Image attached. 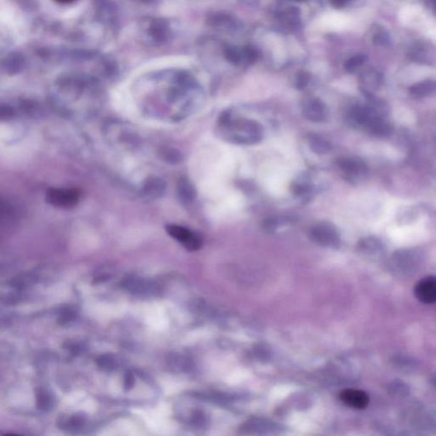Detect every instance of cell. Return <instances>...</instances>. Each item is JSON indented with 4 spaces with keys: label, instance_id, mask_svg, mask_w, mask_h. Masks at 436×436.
Returning <instances> with one entry per match:
<instances>
[{
    "label": "cell",
    "instance_id": "cell-1",
    "mask_svg": "<svg viewBox=\"0 0 436 436\" xmlns=\"http://www.w3.org/2000/svg\"><path fill=\"white\" fill-rule=\"evenodd\" d=\"M309 237L314 243L321 247L336 249L341 244V239L337 230L328 222L314 225L309 231Z\"/></svg>",
    "mask_w": 436,
    "mask_h": 436
},
{
    "label": "cell",
    "instance_id": "cell-2",
    "mask_svg": "<svg viewBox=\"0 0 436 436\" xmlns=\"http://www.w3.org/2000/svg\"><path fill=\"white\" fill-rule=\"evenodd\" d=\"M166 231L169 236L179 242L183 247L190 252H195L202 247L201 237L197 233L193 232L186 228L178 225H168Z\"/></svg>",
    "mask_w": 436,
    "mask_h": 436
},
{
    "label": "cell",
    "instance_id": "cell-3",
    "mask_svg": "<svg viewBox=\"0 0 436 436\" xmlns=\"http://www.w3.org/2000/svg\"><path fill=\"white\" fill-rule=\"evenodd\" d=\"M336 165L344 173L347 181L357 182L362 181L367 174V165L362 160L354 158H340L336 161Z\"/></svg>",
    "mask_w": 436,
    "mask_h": 436
},
{
    "label": "cell",
    "instance_id": "cell-4",
    "mask_svg": "<svg viewBox=\"0 0 436 436\" xmlns=\"http://www.w3.org/2000/svg\"><path fill=\"white\" fill-rule=\"evenodd\" d=\"M80 196L79 190L75 188H50L46 194V200L50 204L55 206L70 208L77 204L80 200Z\"/></svg>",
    "mask_w": 436,
    "mask_h": 436
},
{
    "label": "cell",
    "instance_id": "cell-5",
    "mask_svg": "<svg viewBox=\"0 0 436 436\" xmlns=\"http://www.w3.org/2000/svg\"><path fill=\"white\" fill-rule=\"evenodd\" d=\"M302 113L312 122H323L328 116V108L319 98H311L302 106Z\"/></svg>",
    "mask_w": 436,
    "mask_h": 436
},
{
    "label": "cell",
    "instance_id": "cell-6",
    "mask_svg": "<svg viewBox=\"0 0 436 436\" xmlns=\"http://www.w3.org/2000/svg\"><path fill=\"white\" fill-rule=\"evenodd\" d=\"M123 287L133 294L153 295L158 292L157 285L140 277H128L123 282Z\"/></svg>",
    "mask_w": 436,
    "mask_h": 436
},
{
    "label": "cell",
    "instance_id": "cell-7",
    "mask_svg": "<svg viewBox=\"0 0 436 436\" xmlns=\"http://www.w3.org/2000/svg\"><path fill=\"white\" fill-rule=\"evenodd\" d=\"M415 295L420 302L431 304L436 300V279L429 276L422 279L415 287Z\"/></svg>",
    "mask_w": 436,
    "mask_h": 436
},
{
    "label": "cell",
    "instance_id": "cell-8",
    "mask_svg": "<svg viewBox=\"0 0 436 436\" xmlns=\"http://www.w3.org/2000/svg\"><path fill=\"white\" fill-rule=\"evenodd\" d=\"M340 400L346 406L355 409H364L369 404V396L359 389H346L340 394Z\"/></svg>",
    "mask_w": 436,
    "mask_h": 436
},
{
    "label": "cell",
    "instance_id": "cell-9",
    "mask_svg": "<svg viewBox=\"0 0 436 436\" xmlns=\"http://www.w3.org/2000/svg\"><path fill=\"white\" fill-rule=\"evenodd\" d=\"M361 90L366 98L373 97L382 84V76L376 72H368L361 78Z\"/></svg>",
    "mask_w": 436,
    "mask_h": 436
},
{
    "label": "cell",
    "instance_id": "cell-10",
    "mask_svg": "<svg viewBox=\"0 0 436 436\" xmlns=\"http://www.w3.org/2000/svg\"><path fill=\"white\" fill-rule=\"evenodd\" d=\"M307 142L312 152L316 155H327L332 148V144L328 140L316 133H310L308 135Z\"/></svg>",
    "mask_w": 436,
    "mask_h": 436
},
{
    "label": "cell",
    "instance_id": "cell-11",
    "mask_svg": "<svg viewBox=\"0 0 436 436\" xmlns=\"http://www.w3.org/2000/svg\"><path fill=\"white\" fill-rule=\"evenodd\" d=\"M297 221V218L293 216H276L271 217L264 220L263 229L266 231L274 233L279 228L284 227L287 225L293 224Z\"/></svg>",
    "mask_w": 436,
    "mask_h": 436
},
{
    "label": "cell",
    "instance_id": "cell-12",
    "mask_svg": "<svg viewBox=\"0 0 436 436\" xmlns=\"http://www.w3.org/2000/svg\"><path fill=\"white\" fill-rule=\"evenodd\" d=\"M436 85L434 80H424L416 83L409 89V92L414 98H427L434 94Z\"/></svg>",
    "mask_w": 436,
    "mask_h": 436
},
{
    "label": "cell",
    "instance_id": "cell-13",
    "mask_svg": "<svg viewBox=\"0 0 436 436\" xmlns=\"http://www.w3.org/2000/svg\"><path fill=\"white\" fill-rule=\"evenodd\" d=\"M358 248L362 253L375 256L383 252L384 245L378 239L374 237H367L359 240Z\"/></svg>",
    "mask_w": 436,
    "mask_h": 436
},
{
    "label": "cell",
    "instance_id": "cell-14",
    "mask_svg": "<svg viewBox=\"0 0 436 436\" xmlns=\"http://www.w3.org/2000/svg\"><path fill=\"white\" fill-rule=\"evenodd\" d=\"M177 197L182 204L192 203L195 198V189L187 179H181L177 185Z\"/></svg>",
    "mask_w": 436,
    "mask_h": 436
},
{
    "label": "cell",
    "instance_id": "cell-15",
    "mask_svg": "<svg viewBox=\"0 0 436 436\" xmlns=\"http://www.w3.org/2000/svg\"><path fill=\"white\" fill-rule=\"evenodd\" d=\"M290 189L294 196L306 197L309 194H311L313 187L309 177L305 176V177H300L298 179L293 181Z\"/></svg>",
    "mask_w": 436,
    "mask_h": 436
},
{
    "label": "cell",
    "instance_id": "cell-16",
    "mask_svg": "<svg viewBox=\"0 0 436 436\" xmlns=\"http://www.w3.org/2000/svg\"><path fill=\"white\" fill-rule=\"evenodd\" d=\"M36 402L37 408L43 411H49L53 407L54 398L48 389L40 388L36 392Z\"/></svg>",
    "mask_w": 436,
    "mask_h": 436
},
{
    "label": "cell",
    "instance_id": "cell-17",
    "mask_svg": "<svg viewBox=\"0 0 436 436\" xmlns=\"http://www.w3.org/2000/svg\"><path fill=\"white\" fill-rule=\"evenodd\" d=\"M367 130L376 137H384L389 136L392 132L391 125L385 120V118H380L375 120Z\"/></svg>",
    "mask_w": 436,
    "mask_h": 436
},
{
    "label": "cell",
    "instance_id": "cell-18",
    "mask_svg": "<svg viewBox=\"0 0 436 436\" xmlns=\"http://www.w3.org/2000/svg\"><path fill=\"white\" fill-rule=\"evenodd\" d=\"M84 424H85V419L80 415H74V416L67 418H67L66 419L63 418L59 422V424H60L62 429H68V430H71V429L75 430V429H80L84 425Z\"/></svg>",
    "mask_w": 436,
    "mask_h": 436
},
{
    "label": "cell",
    "instance_id": "cell-19",
    "mask_svg": "<svg viewBox=\"0 0 436 436\" xmlns=\"http://www.w3.org/2000/svg\"><path fill=\"white\" fill-rule=\"evenodd\" d=\"M144 188L147 195L152 197H159L164 192L165 186L160 180L153 179L152 181L147 182Z\"/></svg>",
    "mask_w": 436,
    "mask_h": 436
},
{
    "label": "cell",
    "instance_id": "cell-20",
    "mask_svg": "<svg viewBox=\"0 0 436 436\" xmlns=\"http://www.w3.org/2000/svg\"><path fill=\"white\" fill-rule=\"evenodd\" d=\"M366 60H367L366 55H354V56L349 58V60H347L346 62H345V63H344V68L346 69L347 72H355V71H356L359 67H362V66L364 64Z\"/></svg>",
    "mask_w": 436,
    "mask_h": 436
},
{
    "label": "cell",
    "instance_id": "cell-21",
    "mask_svg": "<svg viewBox=\"0 0 436 436\" xmlns=\"http://www.w3.org/2000/svg\"><path fill=\"white\" fill-rule=\"evenodd\" d=\"M169 363L172 368L178 369L180 371H187L191 367L190 362H188L184 357L180 356V355H172V358L169 359Z\"/></svg>",
    "mask_w": 436,
    "mask_h": 436
},
{
    "label": "cell",
    "instance_id": "cell-22",
    "mask_svg": "<svg viewBox=\"0 0 436 436\" xmlns=\"http://www.w3.org/2000/svg\"><path fill=\"white\" fill-rule=\"evenodd\" d=\"M98 364L102 369L105 371H112L117 367V361L115 357L108 354H104L99 357L98 359Z\"/></svg>",
    "mask_w": 436,
    "mask_h": 436
},
{
    "label": "cell",
    "instance_id": "cell-23",
    "mask_svg": "<svg viewBox=\"0 0 436 436\" xmlns=\"http://www.w3.org/2000/svg\"><path fill=\"white\" fill-rule=\"evenodd\" d=\"M282 16L285 20L287 21L288 23L294 24L299 21L300 10L297 7H290L287 10H285Z\"/></svg>",
    "mask_w": 436,
    "mask_h": 436
},
{
    "label": "cell",
    "instance_id": "cell-24",
    "mask_svg": "<svg viewBox=\"0 0 436 436\" xmlns=\"http://www.w3.org/2000/svg\"><path fill=\"white\" fill-rule=\"evenodd\" d=\"M76 315H77V312L74 309H72L71 307L64 308L61 312L59 322L62 325L67 324L68 322L73 320L76 318Z\"/></svg>",
    "mask_w": 436,
    "mask_h": 436
},
{
    "label": "cell",
    "instance_id": "cell-25",
    "mask_svg": "<svg viewBox=\"0 0 436 436\" xmlns=\"http://www.w3.org/2000/svg\"><path fill=\"white\" fill-rule=\"evenodd\" d=\"M310 80V75L305 71H300L296 77V87L297 90H304L306 88Z\"/></svg>",
    "mask_w": 436,
    "mask_h": 436
},
{
    "label": "cell",
    "instance_id": "cell-26",
    "mask_svg": "<svg viewBox=\"0 0 436 436\" xmlns=\"http://www.w3.org/2000/svg\"><path fill=\"white\" fill-rule=\"evenodd\" d=\"M372 40H373L374 45H385L389 42V35L385 31L380 29L376 33H374Z\"/></svg>",
    "mask_w": 436,
    "mask_h": 436
},
{
    "label": "cell",
    "instance_id": "cell-27",
    "mask_svg": "<svg viewBox=\"0 0 436 436\" xmlns=\"http://www.w3.org/2000/svg\"><path fill=\"white\" fill-rule=\"evenodd\" d=\"M244 54L247 61L250 63H254L255 61L257 60V56H258L257 50H255L253 47L245 48L244 50Z\"/></svg>",
    "mask_w": 436,
    "mask_h": 436
},
{
    "label": "cell",
    "instance_id": "cell-28",
    "mask_svg": "<svg viewBox=\"0 0 436 436\" xmlns=\"http://www.w3.org/2000/svg\"><path fill=\"white\" fill-rule=\"evenodd\" d=\"M124 384H125V389L130 390V389H132L135 384V377L131 372H127V373H125V382H124Z\"/></svg>",
    "mask_w": 436,
    "mask_h": 436
},
{
    "label": "cell",
    "instance_id": "cell-29",
    "mask_svg": "<svg viewBox=\"0 0 436 436\" xmlns=\"http://www.w3.org/2000/svg\"><path fill=\"white\" fill-rule=\"evenodd\" d=\"M163 155H165V160H167L168 161H172L173 164L176 161L179 162L180 160H181L180 154H174L173 150H172V152L167 151L166 153H163Z\"/></svg>",
    "mask_w": 436,
    "mask_h": 436
},
{
    "label": "cell",
    "instance_id": "cell-30",
    "mask_svg": "<svg viewBox=\"0 0 436 436\" xmlns=\"http://www.w3.org/2000/svg\"><path fill=\"white\" fill-rule=\"evenodd\" d=\"M329 1L332 4V6L336 9L344 8L347 3V0H329Z\"/></svg>",
    "mask_w": 436,
    "mask_h": 436
},
{
    "label": "cell",
    "instance_id": "cell-31",
    "mask_svg": "<svg viewBox=\"0 0 436 436\" xmlns=\"http://www.w3.org/2000/svg\"><path fill=\"white\" fill-rule=\"evenodd\" d=\"M55 1L61 3V4H68V3L73 2L74 0H55Z\"/></svg>",
    "mask_w": 436,
    "mask_h": 436
},
{
    "label": "cell",
    "instance_id": "cell-32",
    "mask_svg": "<svg viewBox=\"0 0 436 436\" xmlns=\"http://www.w3.org/2000/svg\"><path fill=\"white\" fill-rule=\"evenodd\" d=\"M295 1H304V0H295Z\"/></svg>",
    "mask_w": 436,
    "mask_h": 436
},
{
    "label": "cell",
    "instance_id": "cell-33",
    "mask_svg": "<svg viewBox=\"0 0 436 436\" xmlns=\"http://www.w3.org/2000/svg\"><path fill=\"white\" fill-rule=\"evenodd\" d=\"M349 1H350V0H347V2H349Z\"/></svg>",
    "mask_w": 436,
    "mask_h": 436
}]
</instances>
